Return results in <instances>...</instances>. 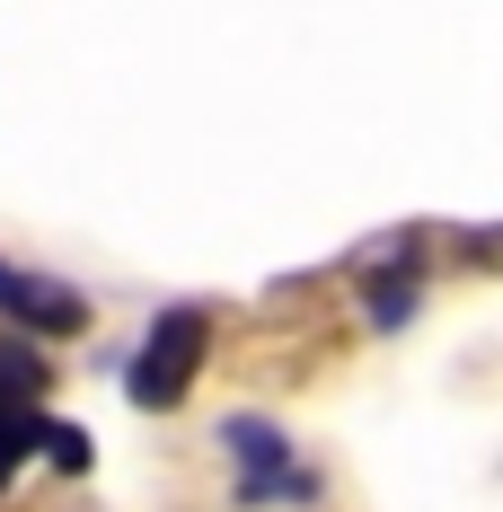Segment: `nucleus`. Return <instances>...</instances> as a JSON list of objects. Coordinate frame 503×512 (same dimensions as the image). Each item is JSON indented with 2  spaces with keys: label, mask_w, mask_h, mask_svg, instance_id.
<instances>
[{
  "label": "nucleus",
  "mask_w": 503,
  "mask_h": 512,
  "mask_svg": "<svg viewBox=\"0 0 503 512\" xmlns=\"http://www.w3.org/2000/svg\"><path fill=\"white\" fill-rule=\"evenodd\" d=\"M203 345H212V318H203L195 301L186 309H159L151 318V336L133 345V407H151V415H168V407H186V389H195V371H203Z\"/></svg>",
  "instance_id": "nucleus-1"
},
{
  "label": "nucleus",
  "mask_w": 503,
  "mask_h": 512,
  "mask_svg": "<svg viewBox=\"0 0 503 512\" xmlns=\"http://www.w3.org/2000/svg\"><path fill=\"white\" fill-rule=\"evenodd\" d=\"M221 451L239 460V495H248V504H309V495H318L301 451H292V433H274L265 415H230V424H221Z\"/></svg>",
  "instance_id": "nucleus-2"
},
{
  "label": "nucleus",
  "mask_w": 503,
  "mask_h": 512,
  "mask_svg": "<svg viewBox=\"0 0 503 512\" xmlns=\"http://www.w3.org/2000/svg\"><path fill=\"white\" fill-rule=\"evenodd\" d=\"M0 318L27 327V336H71V327H89V301H80L71 283H53V274L0 265Z\"/></svg>",
  "instance_id": "nucleus-3"
},
{
  "label": "nucleus",
  "mask_w": 503,
  "mask_h": 512,
  "mask_svg": "<svg viewBox=\"0 0 503 512\" xmlns=\"http://www.w3.org/2000/svg\"><path fill=\"white\" fill-rule=\"evenodd\" d=\"M371 318H380V327H406V318H415V256H398V265L371 274Z\"/></svg>",
  "instance_id": "nucleus-4"
},
{
  "label": "nucleus",
  "mask_w": 503,
  "mask_h": 512,
  "mask_svg": "<svg viewBox=\"0 0 503 512\" xmlns=\"http://www.w3.org/2000/svg\"><path fill=\"white\" fill-rule=\"evenodd\" d=\"M36 389H45V354H36V345H9V336H0V407H27Z\"/></svg>",
  "instance_id": "nucleus-5"
},
{
  "label": "nucleus",
  "mask_w": 503,
  "mask_h": 512,
  "mask_svg": "<svg viewBox=\"0 0 503 512\" xmlns=\"http://www.w3.org/2000/svg\"><path fill=\"white\" fill-rule=\"evenodd\" d=\"M36 451H45L62 477H89V460H98V442H89L80 424H53V415H45V433H36Z\"/></svg>",
  "instance_id": "nucleus-6"
},
{
  "label": "nucleus",
  "mask_w": 503,
  "mask_h": 512,
  "mask_svg": "<svg viewBox=\"0 0 503 512\" xmlns=\"http://www.w3.org/2000/svg\"><path fill=\"white\" fill-rule=\"evenodd\" d=\"M36 433H45V415H36V407H0V486L18 477L27 451H36Z\"/></svg>",
  "instance_id": "nucleus-7"
}]
</instances>
